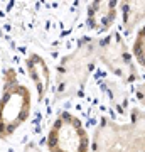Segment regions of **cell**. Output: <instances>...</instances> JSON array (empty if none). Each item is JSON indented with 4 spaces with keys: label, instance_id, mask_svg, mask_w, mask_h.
Segmentation results:
<instances>
[{
    "label": "cell",
    "instance_id": "4",
    "mask_svg": "<svg viewBox=\"0 0 145 152\" xmlns=\"http://www.w3.org/2000/svg\"><path fill=\"white\" fill-rule=\"evenodd\" d=\"M98 59L123 83H133L138 78L128 46L118 32H111L98 41Z\"/></svg>",
    "mask_w": 145,
    "mask_h": 152
},
{
    "label": "cell",
    "instance_id": "10",
    "mask_svg": "<svg viewBox=\"0 0 145 152\" xmlns=\"http://www.w3.org/2000/svg\"><path fill=\"white\" fill-rule=\"evenodd\" d=\"M133 56H135V59L145 68V27L140 29V32L137 34V37H135Z\"/></svg>",
    "mask_w": 145,
    "mask_h": 152
},
{
    "label": "cell",
    "instance_id": "5",
    "mask_svg": "<svg viewBox=\"0 0 145 152\" xmlns=\"http://www.w3.org/2000/svg\"><path fill=\"white\" fill-rule=\"evenodd\" d=\"M93 152H137V137L132 124L103 120L95 130Z\"/></svg>",
    "mask_w": 145,
    "mask_h": 152
},
{
    "label": "cell",
    "instance_id": "1",
    "mask_svg": "<svg viewBox=\"0 0 145 152\" xmlns=\"http://www.w3.org/2000/svg\"><path fill=\"white\" fill-rule=\"evenodd\" d=\"M96 59V39H83L73 53L64 56L56 71V98L66 100L78 95L88 81Z\"/></svg>",
    "mask_w": 145,
    "mask_h": 152
},
{
    "label": "cell",
    "instance_id": "2",
    "mask_svg": "<svg viewBox=\"0 0 145 152\" xmlns=\"http://www.w3.org/2000/svg\"><path fill=\"white\" fill-rule=\"evenodd\" d=\"M32 95L22 85L14 69L4 75V90L0 96V137L9 139L14 132L26 124L31 115Z\"/></svg>",
    "mask_w": 145,
    "mask_h": 152
},
{
    "label": "cell",
    "instance_id": "9",
    "mask_svg": "<svg viewBox=\"0 0 145 152\" xmlns=\"http://www.w3.org/2000/svg\"><path fill=\"white\" fill-rule=\"evenodd\" d=\"M130 124L133 125L137 135V152H145V112L133 108Z\"/></svg>",
    "mask_w": 145,
    "mask_h": 152
},
{
    "label": "cell",
    "instance_id": "7",
    "mask_svg": "<svg viewBox=\"0 0 145 152\" xmlns=\"http://www.w3.org/2000/svg\"><path fill=\"white\" fill-rule=\"evenodd\" d=\"M27 66V73L31 76L32 83L36 85V90H37L39 98L42 100L44 95L47 93L49 90V83H51V71H49L46 61L41 58L39 54H31L26 61Z\"/></svg>",
    "mask_w": 145,
    "mask_h": 152
},
{
    "label": "cell",
    "instance_id": "3",
    "mask_svg": "<svg viewBox=\"0 0 145 152\" xmlns=\"http://www.w3.org/2000/svg\"><path fill=\"white\" fill-rule=\"evenodd\" d=\"M47 149L51 152H90V137L79 118L69 112L58 115L47 134Z\"/></svg>",
    "mask_w": 145,
    "mask_h": 152
},
{
    "label": "cell",
    "instance_id": "8",
    "mask_svg": "<svg viewBox=\"0 0 145 152\" xmlns=\"http://www.w3.org/2000/svg\"><path fill=\"white\" fill-rule=\"evenodd\" d=\"M122 17L125 29L132 32L142 20H145V2H123Z\"/></svg>",
    "mask_w": 145,
    "mask_h": 152
},
{
    "label": "cell",
    "instance_id": "11",
    "mask_svg": "<svg viewBox=\"0 0 145 152\" xmlns=\"http://www.w3.org/2000/svg\"><path fill=\"white\" fill-rule=\"evenodd\" d=\"M135 95H137V98H138V102L145 107V81L138 83L137 85V88H135Z\"/></svg>",
    "mask_w": 145,
    "mask_h": 152
},
{
    "label": "cell",
    "instance_id": "6",
    "mask_svg": "<svg viewBox=\"0 0 145 152\" xmlns=\"http://www.w3.org/2000/svg\"><path fill=\"white\" fill-rule=\"evenodd\" d=\"M117 19V2H93L88 7V26L93 31H106Z\"/></svg>",
    "mask_w": 145,
    "mask_h": 152
},
{
    "label": "cell",
    "instance_id": "12",
    "mask_svg": "<svg viewBox=\"0 0 145 152\" xmlns=\"http://www.w3.org/2000/svg\"><path fill=\"white\" fill-rule=\"evenodd\" d=\"M24 152H42V151H41V149H39L36 144H32V142H31V144H27V145H26Z\"/></svg>",
    "mask_w": 145,
    "mask_h": 152
}]
</instances>
